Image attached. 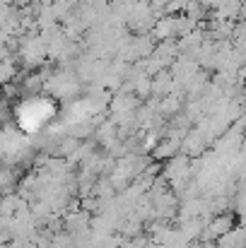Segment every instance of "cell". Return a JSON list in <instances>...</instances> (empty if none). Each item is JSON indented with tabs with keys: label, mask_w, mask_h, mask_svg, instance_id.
I'll return each mask as SVG.
<instances>
[{
	"label": "cell",
	"mask_w": 246,
	"mask_h": 248,
	"mask_svg": "<svg viewBox=\"0 0 246 248\" xmlns=\"http://www.w3.org/2000/svg\"><path fill=\"white\" fill-rule=\"evenodd\" d=\"M234 227V217L230 212H220L213 217V222L208 227H203L200 232V239H220L222 234H227L230 229Z\"/></svg>",
	"instance_id": "cell-1"
},
{
	"label": "cell",
	"mask_w": 246,
	"mask_h": 248,
	"mask_svg": "<svg viewBox=\"0 0 246 248\" xmlns=\"http://www.w3.org/2000/svg\"><path fill=\"white\" fill-rule=\"evenodd\" d=\"M179 140L176 138H171V140H166V142H160L157 147H152V152H155V159H166V157H174L176 152H179Z\"/></svg>",
	"instance_id": "cell-2"
},
{
	"label": "cell",
	"mask_w": 246,
	"mask_h": 248,
	"mask_svg": "<svg viewBox=\"0 0 246 248\" xmlns=\"http://www.w3.org/2000/svg\"><path fill=\"white\" fill-rule=\"evenodd\" d=\"M140 232H143V227H140V219L138 217H133V219H128L123 224V236H138Z\"/></svg>",
	"instance_id": "cell-3"
},
{
	"label": "cell",
	"mask_w": 246,
	"mask_h": 248,
	"mask_svg": "<svg viewBox=\"0 0 246 248\" xmlns=\"http://www.w3.org/2000/svg\"><path fill=\"white\" fill-rule=\"evenodd\" d=\"M15 78V65L12 63H0V82H7Z\"/></svg>",
	"instance_id": "cell-4"
}]
</instances>
